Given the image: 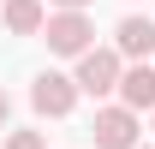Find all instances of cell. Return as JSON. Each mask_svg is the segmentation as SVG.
<instances>
[{
  "mask_svg": "<svg viewBox=\"0 0 155 149\" xmlns=\"http://www.w3.org/2000/svg\"><path fill=\"white\" fill-rule=\"evenodd\" d=\"M78 90H90V95H107L119 90V54L114 48H90V54L78 60V78H72Z\"/></svg>",
  "mask_w": 155,
  "mask_h": 149,
  "instance_id": "obj_2",
  "label": "cell"
},
{
  "mask_svg": "<svg viewBox=\"0 0 155 149\" xmlns=\"http://www.w3.org/2000/svg\"><path fill=\"white\" fill-rule=\"evenodd\" d=\"M42 36H48V48L54 54H90V36H96V24L84 18V12H54V18L42 24Z\"/></svg>",
  "mask_w": 155,
  "mask_h": 149,
  "instance_id": "obj_1",
  "label": "cell"
},
{
  "mask_svg": "<svg viewBox=\"0 0 155 149\" xmlns=\"http://www.w3.org/2000/svg\"><path fill=\"white\" fill-rule=\"evenodd\" d=\"M96 149H137V113L125 108H96Z\"/></svg>",
  "mask_w": 155,
  "mask_h": 149,
  "instance_id": "obj_3",
  "label": "cell"
},
{
  "mask_svg": "<svg viewBox=\"0 0 155 149\" xmlns=\"http://www.w3.org/2000/svg\"><path fill=\"white\" fill-rule=\"evenodd\" d=\"M30 101H36V113L60 119V113H72V101H78V84H72V78H60V72H42L36 84H30Z\"/></svg>",
  "mask_w": 155,
  "mask_h": 149,
  "instance_id": "obj_4",
  "label": "cell"
},
{
  "mask_svg": "<svg viewBox=\"0 0 155 149\" xmlns=\"http://www.w3.org/2000/svg\"><path fill=\"white\" fill-rule=\"evenodd\" d=\"M6 113H12V95H6V90H0V125H6Z\"/></svg>",
  "mask_w": 155,
  "mask_h": 149,
  "instance_id": "obj_9",
  "label": "cell"
},
{
  "mask_svg": "<svg viewBox=\"0 0 155 149\" xmlns=\"http://www.w3.org/2000/svg\"><path fill=\"white\" fill-rule=\"evenodd\" d=\"M6 149H42V137H36V131H12V137H6Z\"/></svg>",
  "mask_w": 155,
  "mask_h": 149,
  "instance_id": "obj_8",
  "label": "cell"
},
{
  "mask_svg": "<svg viewBox=\"0 0 155 149\" xmlns=\"http://www.w3.org/2000/svg\"><path fill=\"white\" fill-rule=\"evenodd\" d=\"M42 0H6V30L12 36H42Z\"/></svg>",
  "mask_w": 155,
  "mask_h": 149,
  "instance_id": "obj_7",
  "label": "cell"
},
{
  "mask_svg": "<svg viewBox=\"0 0 155 149\" xmlns=\"http://www.w3.org/2000/svg\"><path fill=\"white\" fill-rule=\"evenodd\" d=\"M114 54H131V60H149L155 54V24L149 18H119V30H114Z\"/></svg>",
  "mask_w": 155,
  "mask_h": 149,
  "instance_id": "obj_6",
  "label": "cell"
},
{
  "mask_svg": "<svg viewBox=\"0 0 155 149\" xmlns=\"http://www.w3.org/2000/svg\"><path fill=\"white\" fill-rule=\"evenodd\" d=\"M54 6H66V12H84V6H90V0H54Z\"/></svg>",
  "mask_w": 155,
  "mask_h": 149,
  "instance_id": "obj_10",
  "label": "cell"
},
{
  "mask_svg": "<svg viewBox=\"0 0 155 149\" xmlns=\"http://www.w3.org/2000/svg\"><path fill=\"white\" fill-rule=\"evenodd\" d=\"M119 108L125 113H155V72L149 66H131V72H119Z\"/></svg>",
  "mask_w": 155,
  "mask_h": 149,
  "instance_id": "obj_5",
  "label": "cell"
}]
</instances>
